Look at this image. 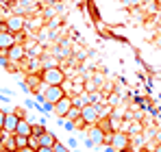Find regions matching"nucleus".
<instances>
[{
	"label": "nucleus",
	"instance_id": "nucleus-10",
	"mask_svg": "<svg viewBox=\"0 0 161 152\" xmlns=\"http://www.w3.org/2000/svg\"><path fill=\"white\" fill-rule=\"evenodd\" d=\"M105 141V133L100 130V128H89V146H100Z\"/></svg>",
	"mask_w": 161,
	"mask_h": 152
},
{
	"label": "nucleus",
	"instance_id": "nucleus-7",
	"mask_svg": "<svg viewBox=\"0 0 161 152\" xmlns=\"http://www.w3.org/2000/svg\"><path fill=\"white\" fill-rule=\"evenodd\" d=\"M18 122H20V115L15 113V111H11V113H7V117H4V126H2V130L4 133H15V128H18Z\"/></svg>",
	"mask_w": 161,
	"mask_h": 152
},
{
	"label": "nucleus",
	"instance_id": "nucleus-5",
	"mask_svg": "<svg viewBox=\"0 0 161 152\" xmlns=\"http://www.w3.org/2000/svg\"><path fill=\"white\" fill-rule=\"evenodd\" d=\"M111 148H115V152H122V150H126V148H131V137L126 133H113Z\"/></svg>",
	"mask_w": 161,
	"mask_h": 152
},
{
	"label": "nucleus",
	"instance_id": "nucleus-23",
	"mask_svg": "<svg viewBox=\"0 0 161 152\" xmlns=\"http://www.w3.org/2000/svg\"><path fill=\"white\" fill-rule=\"evenodd\" d=\"M122 152H137V150H133V148H126V150H122Z\"/></svg>",
	"mask_w": 161,
	"mask_h": 152
},
{
	"label": "nucleus",
	"instance_id": "nucleus-11",
	"mask_svg": "<svg viewBox=\"0 0 161 152\" xmlns=\"http://www.w3.org/2000/svg\"><path fill=\"white\" fill-rule=\"evenodd\" d=\"M37 139H39V146H50V148H53L54 141H57V137H54L50 130H44V133H42Z\"/></svg>",
	"mask_w": 161,
	"mask_h": 152
},
{
	"label": "nucleus",
	"instance_id": "nucleus-15",
	"mask_svg": "<svg viewBox=\"0 0 161 152\" xmlns=\"http://www.w3.org/2000/svg\"><path fill=\"white\" fill-rule=\"evenodd\" d=\"M98 128H100L103 133H109V130H115V126H113V122H111V120H98Z\"/></svg>",
	"mask_w": 161,
	"mask_h": 152
},
{
	"label": "nucleus",
	"instance_id": "nucleus-25",
	"mask_svg": "<svg viewBox=\"0 0 161 152\" xmlns=\"http://www.w3.org/2000/svg\"><path fill=\"white\" fill-rule=\"evenodd\" d=\"M157 7H159V9H161V0H157Z\"/></svg>",
	"mask_w": 161,
	"mask_h": 152
},
{
	"label": "nucleus",
	"instance_id": "nucleus-3",
	"mask_svg": "<svg viewBox=\"0 0 161 152\" xmlns=\"http://www.w3.org/2000/svg\"><path fill=\"white\" fill-rule=\"evenodd\" d=\"M65 96V89H63V85H46V104H57V102L61 100Z\"/></svg>",
	"mask_w": 161,
	"mask_h": 152
},
{
	"label": "nucleus",
	"instance_id": "nucleus-24",
	"mask_svg": "<svg viewBox=\"0 0 161 152\" xmlns=\"http://www.w3.org/2000/svg\"><path fill=\"white\" fill-rule=\"evenodd\" d=\"M2 13H4V7H2V4H0V15H2Z\"/></svg>",
	"mask_w": 161,
	"mask_h": 152
},
{
	"label": "nucleus",
	"instance_id": "nucleus-9",
	"mask_svg": "<svg viewBox=\"0 0 161 152\" xmlns=\"http://www.w3.org/2000/svg\"><path fill=\"white\" fill-rule=\"evenodd\" d=\"M13 44H18L15 41V35L13 33H9V30H4V33H0V50H9Z\"/></svg>",
	"mask_w": 161,
	"mask_h": 152
},
{
	"label": "nucleus",
	"instance_id": "nucleus-20",
	"mask_svg": "<svg viewBox=\"0 0 161 152\" xmlns=\"http://www.w3.org/2000/svg\"><path fill=\"white\" fill-rule=\"evenodd\" d=\"M35 152H53V148H50V146H39Z\"/></svg>",
	"mask_w": 161,
	"mask_h": 152
},
{
	"label": "nucleus",
	"instance_id": "nucleus-4",
	"mask_svg": "<svg viewBox=\"0 0 161 152\" xmlns=\"http://www.w3.org/2000/svg\"><path fill=\"white\" fill-rule=\"evenodd\" d=\"M24 26H26V20H24V15H20V13H15V15L7 18V30H9V33H13V35L22 33V30H24Z\"/></svg>",
	"mask_w": 161,
	"mask_h": 152
},
{
	"label": "nucleus",
	"instance_id": "nucleus-14",
	"mask_svg": "<svg viewBox=\"0 0 161 152\" xmlns=\"http://www.w3.org/2000/svg\"><path fill=\"white\" fill-rule=\"evenodd\" d=\"M13 141H15L18 150L20 148H28V137H24V135H13Z\"/></svg>",
	"mask_w": 161,
	"mask_h": 152
},
{
	"label": "nucleus",
	"instance_id": "nucleus-19",
	"mask_svg": "<svg viewBox=\"0 0 161 152\" xmlns=\"http://www.w3.org/2000/svg\"><path fill=\"white\" fill-rule=\"evenodd\" d=\"M4 117H7V111L0 109V130H2V126H4Z\"/></svg>",
	"mask_w": 161,
	"mask_h": 152
},
{
	"label": "nucleus",
	"instance_id": "nucleus-21",
	"mask_svg": "<svg viewBox=\"0 0 161 152\" xmlns=\"http://www.w3.org/2000/svg\"><path fill=\"white\" fill-rule=\"evenodd\" d=\"M4 30H7V20H4V22H0V33H4Z\"/></svg>",
	"mask_w": 161,
	"mask_h": 152
},
{
	"label": "nucleus",
	"instance_id": "nucleus-8",
	"mask_svg": "<svg viewBox=\"0 0 161 152\" xmlns=\"http://www.w3.org/2000/svg\"><path fill=\"white\" fill-rule=\"evenodd\" d=\"M7 59L13 61V63H15V61H22V59H24V46H22V44H13V46L7 50Z\"/></svg>",
	"mask_w": 161,
	"mask_h": 152
},
{
	"label": "nucleus",
	"instance_id": "nucleus-13",
	"mask_svg": "<svg viewBox=\"0 0 161 152\" xmlns=\"http://www.w3.org/2000/svg\"><path fill=\"white\" fill-rule=\"evenodd\" d=\"M13 135H24V137H31V124H28L26 120H22V117H20L18 128H15V133H13Z\"/></svg>",
	"mask_w": 161,
	"mask_h": 152
},
{
	"label": "nucleus",
	"instance_id": "nucleus-12",
	"mask_svg": "<svg viewBox=\"0 0 161 152\" xmlns=\"http://www.w3.org/2000/svg\"><path fill=\"white\" fill-rule=\"evenodd\" d=\"M76 120H80V109L79 106H72L65 117H59V122H76Z\"/></svg>",
	"mask_w": 161,
	"mask_h": 152
},
{
	"label": "nucleus",
	"instance_id": "nucleus-22",
	"mask_svg": "<svg viewBox=\"0 0 161 152\" xmlns=\"http://www.w3.org/2000/svg\"><path fill=\"white\" fill-rule=\"evenodd\" d=\"M18 152H35V150H33V148H20Z\"/></svg>",
	"mask_w": 161,
	"mask_h": 152
},
{
	"label": "nucleus",
	"instance_id": "nucleus-26",
	"mask_svg": "<svg viewBox=\"0 0 161 152\" xmlns=\"http://www.w3.org/2000/svg\"><path fill=\"white\" fill-rule=\"evenodd\" d=\"M142 152H148V148H146V150H142Z\"/></svg>",
	"mask_w": 161,
	"mask_h": 152
},
{
	"label": "nucleus",
	"instance_id": "nucleus-6",
	"mask_svg": "<svg viewBox=\"0 0 161 152\" xmlns=\"http://www.w3.org/2000/svg\"><path fill=\"white\" fill-rule=\"evenodd\" d=\"M72 106H74L72 98H70V96H63L57 104H53V111H54V115H57V117H65V115H68V111H70Z\"/></svg>",
	"mask_w": 161,
	"mask_h": 152
},
{
	"label": "nucleus",
	"instance_id": "nucleus-18",
	"mask_svg": "<svg viewBox=\"0 0 161 152\" xmlns=\"http://www.w3.org/2000/svg\"><path fill=\"white\" fill-rule=\"evenodd\" d=\"M53 152H70V150H68V148H65V146H63L61 141H54V146H53Z\"/></svg>",
	"mask_w": 161,
	"mask_h": 152
},
{
	"label": "nucleus",
	"instance_id": "nucleus-1",
	"mask_svg": "<svg viewBox=\"0 0 161 152\" xmlns=\"http://www.w3.org/2000/svg\"><path fill=\"white\" fill-rule=\"evenodd\" d=\"M39 78H42L44 85H63L65 74H63L61 68H57V65H48V68H44V72H42Z\"/></svg>",
	"mask_w": 161,
	"mask_h": 152
},
{
	"label": "nucleus",
	"instance_id": "nucleus-2",
	"mask_svg": "<svg viewBox=\"0 0 161 152\" xmlns=\"http://www.w3.org/2000/svg\"><path fill=\"white\" fill-rule=\"evenodd\" d=\"M80 120H83V124L94 126V124L100 120V109H98L96 104H83V106H80Z\"/></svg>",
	"mask_w": 161,
	"mask_h": 152
},
{
	"label": "nucleus",
	"instance_id": "nucleus-17",
	"mask_svg": "<svg viewBox=\"0 0 161 152\" xmlns=\"http://www.w3.org/2000/svg\"><path fill=\"white\" fill-rule=\"evenodd\" d=\"M28 148H33V150H37V148H39V139L31 135V137H28Z\"/></svg>",
	"mask_w": 161,
	"mask_h": 152
},
{
	"label": "nucleus",
	"instance_id": "nucleus-16",
	"mask_svg": "<svg viewBox=\"0 0 161 152\" xmlns=\"http://www.w3.org/2000/svg\"><path fill=\"white\" fill-rule=\"evenodd\" d=\"M44 130H46V128L42 126V124H31V135H33V137H39Z\"/></svg>",
	"mask_w": 161,
	"mask_h": 152
}]
</instances>
